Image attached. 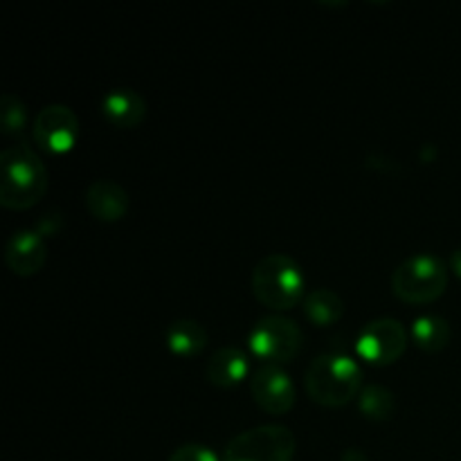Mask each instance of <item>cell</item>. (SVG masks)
<instances>
[{
  "label": "cell",
  "mask_w": 461,
  "mask_h": 461,
  "mask_svg": "<svg viewBox=\"0 0 461 461\" xmlns=\"http://www.w3.org/2000/svg\"><path fill=\"white\" fill-rule=\"evenodd\" d=\"M358 410L369 421H387L396 410L394 392L378 383L365 385L358 394Z\"/></svg>",
  "instance_id": "17"
},
{
  "label": "cell",
  "mask_w": 461,
  "mask_h": 461,
  "mask_svg": "<svg viewBox=\"0 0 461 461\" xmlns=\"http://www.w3.org/2000/svg\"><path fill=\"white\" fill-rule=\"evenodd\" d=\"M27 124V108L18 95L5 93L0 97V129L5 135H18Z\"/></svg>",
  "instance_id": "18"
},
{
  "label": "cell",
  "mask_w": 461,
  "mask_h": 461,
  "mask_svg": "<svg viewBox=\"0 0 461 461\" xmlns=\"http://www.w3.org/2000/svg\"><path fill=\"white\" fill-rule=\"evenodd\" d=\"M340 461H367V455L360 448H347L345 453L340 455Z\"/></svg>",
  "instance_id": "21"
},
{
  "label": "cell",
  "mask_w": 461,
  "mask_h": 461,
  "mask_svg": "<svg viewBox=\"0 0 461 461\" xmlns=\"http://www.w3.org/2000/svg\"><path fill=\"white\" fill-rule=\"evenodd\" d=\"M48 259L45 239L36 230H16L5 246V264L18 277H32L41 273Z\"/></svg>",
  "instance_id": "10"
},
{
  "label": "cell",
  "mask_w": 461,
  "mask_h": 461,
  "mask_svg": "<svg viewBox=\"0 0 461 461\" xmlns=\"http://www.w3.org/2000/svg\"><path fill=\"white\" fill-rule=\"evenodd\" d=\"M390 286L392 293L405 304H430L439 300L448 288V268L437 255L419 252L396 266L390 277Z\"/></svg>",
  "instance_id": "4"
},
{
  "label": "cell",
  "mask_w": 461,
  "mask_h": 461,
  "mask_svg": "<svg viewBox=\"0 0 461 461\" xmlns=\"http://www.w3.org/2000/svg\"><path fill=\"white\" fill-rule=\"evenodd\" d=\"M50 187L48 167L27 142L9 144L0 153V205L30 210Z\"/></svg>",
  "instance_id": "1"
},
{
  "label": "cell",
  "mask_w": 461,
  "mask_h": 461,
  "mask_svg": "<svg viewBox=\"0 0 461 461\" xmlns=\"http://www.w3.org/2000/svg\"><path fill=\"white\" fill-rule=\"evenodd\" d=\"M408 349V331L396 318H376L360 329L356 338V354L369 365L387 367Z\"/></svg>",
  "instance_id": "7"
},
{
  "label": "cell",
  "mask_w": 461,
  "mask_h": 461,
  "mask_svg": "<svg viewBox=\"0 0 461 461\" xmlns=\"http://www.w3.org/2000/svg\"><path fill=\"white\" fill-rule=\"evenodd\" d=\"M250 394L264 412L275 417L291 412L297 401L295 383L282 365H259L250 376Z\"/></svg>",
  "instance_id": "9"
},
{
  "label": "cell",
  "mask_w": 461,
  "mask_h": 461,
  "mask_svg": "<svg viewBox=\"0 0 461 461\" xmlns=\"http://www.w3.org/2000/svg\"><path fill=\"white\" fill-rule=\"evenodd\" d=\"M63 228V216L59 210H52V212H45L43 216H41L39 221H36L34 230L41 234V237H57L59 232H61Z\"/></svg>",
  "instance_id": "20"
},
{
  "label": "cell",
  "mask_w": 461,
  "mask_h": 461,
  "mask_svg": "<svg viewBox=\"0 0 461 461\" xmlns=\"http://www.w3.org/2000/svg\"><path fill=\"white\" fill-rule=\"evenodd\" d=\"M304 333L295 320L286 315H266L257 320L248 336V347L261 365H286L300 354Z\"/></svg>",
  "instance_id": "6"
},
{
  "label": "cell",
  "mask_w": 461,
  "mask_h": 461,
  "mask_svg": "<svg viewBox=\"0 0 461 461\" xmlns=\"http://www.w3.org/2000/svg\"><path fill=\"white\" fill-rule=\"evenodd\" d=\"M306 320L315 327H331L345 315V300L331 288H313L302 302Z\"/></svg>",
  "instance_id": "16"
},
{
  "label": "cell",
  "mask_w": 461,
  "mask_h": 461,
  "mask_svg": "<svg viewBox=\"0 0 461 461\" xmlns=\"http://www.w3.org/2000/svg\"><path fill=\"white\" fill-rule=\"evenodd\" d=\"M86 210L102 223H115L129 212V192L117 180H93L86 187Z\"/></svg>",
  "instance_id": "11"
},
{
  "label": "cell",
  "mask_w": 461,
  "mask_h": 461,
  "mask_svg": "<svg viewBox=\"0 0 461 461\" xmlns=\"http://www.w3.org/2000/svg\"><path fill=\"white\" fill-rule=\"evenodd\" d=\"M410 336H412L414 345L421 351L428 354H439L446 347L450 345V338H453V329L446 318L437 313H423L419 318L412 320V327H410Z\"/></svg>",
  "instance_id": "15"
},
{
  "label": "cell",
  "mask_w": 461,
  "mask_h": 461,
  "mask_svg": "<svg viewBox=\"0 0 461 461\" xmlns=\"http://www.w3.org/2000/svg\"><path fill=\"white\" fill-rule=\"evenodd\" d=\"M165 340L171 354L180 358H192L207 347V329L198 320L180 318L167 327Z\"/></svg>",
  "instance_id": "14"
},
{
  "label": "cell",
  "mask_w": 461,
  "mask_h": 461,
  "mask_svg": "<svg viewBox=\"0 0 461 461\" xmlns=\"http://www.w3.org/2000/svg\"><path fill=\"white\" fill-rule=\"evenodd\" d=\"M250 372V360L241 347L225 345L219 347L214 354L210 356L205 367V376L212 385L221 387V390H230V387L239 385L243 378Z\"/></svg>",
  "instance_id": "13"
},
{
  "label": "cell",
  "mask_w": 461,
  "mask_h": 461,
  "mask_svg": "<svg viewBox=\"0 0 461 461\" xmlns=\"http://www.w3.org/2000/svg\"><path fill=\"white\" fill-rule=\"evenodd\" d=\"M169 461H223L210 446L205 444H183L171 453Z\"/></svg>",
  "instance_id": "19"
},
{
  "label": "cell",
  "mask_w": 461,
  "mask_h": 461,
  "mask_svg": "<svg viewBox=\"0 0 461 461\" xmlns=\"http://www.w3.org/2000/svg\"><path fill=\"white\" fill-rule=\"evenodd\" d=\"M252 295L273 311H288L304 302L306 277L302 266L284 252H270L255 266Z\"/></svg>",
  "instance_id": "3"
},
{
  "label": "cell",
  "mask_w": 461,
  "mask_h": 461,
  "mask_svg": "<svg viewBox=\"0 0 461 461\" xmlns=\"http://www.w3.org/2000/svg\"><path fill=\"white\" fill-rule=\"evenodd\" d=\"M32 138L41 151L63 156L79 138V117L66 104H48L41 108L32 124Z\"/></svg>",
  "instance_id": "8"
},
{
  "label": "cell",
  "mask_w": 461,
  "mask_h": 461,
  "mask_svg": "<svg viewBox=\"0 0 461 461\" xmlns=\"http://www.w3.org/2000/svg\"><path fill=\"white\" fill-rule=\"evenodd\" d=\"M311 401L324 408H342L363 392V369L351 356L322 354L311 360L304 374Z\"/></svg>",
  "instance_id": "2"
},
{
  "label": "cell",
  "mask_w": 461,
  "mask_h": 461,
  "mask_svg": "<svg viewBox=\"0 0 461 461\" xmlns=\"http://www.w3.org/2000/svg\"><path fill=\"white\" fill-rule=\"evenodd\" d=\"M295 432L282 423H264L239 432L225 446L223 461H293Z\"/></svg>",
  "instance_id": "5"
},
{
  "label": "cell",
  "mask_w": 461,
  "mask_h": 461,
  "mask_svg": "<svg viewBox=\"0 0 461 461\" xmlns=\"http://www.w3.org/2000/svg\"><path fill=\"white\" fill-rule=\"evenodd\" d=\"M450 268H453V273L461 279V248H457V250L450 255Z\"/></svg>",
  "instance_id": "22"
},
{
  "label": "cell",
  "mask_w": 461,
  "mask_h": 461,
  "mask_svg": "<svg viewBox=\"0 0 461 461\" xmlns=\"http://www.w3.org/2000/svg\"><path fill=\"white\" fill-rule=\"evenodd\" d=\"M102 113L117 129H135L147 117V99L133 88H113L102 97Z\"/></svg>",
  "instance_id": "12"
}]
</instances>
